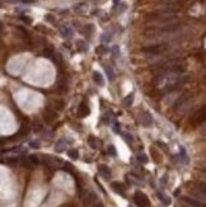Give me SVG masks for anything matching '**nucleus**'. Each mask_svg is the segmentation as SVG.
I'll return each mask as SVG.
<instances>
[{
    "mask_svg": "<svg viewBox=\"0 0 206 207\" xmlns=\"http://www.w3.org/2000/svg\"><path fill=\"white\" fill-rule=\"evenodd\" d=\"M187 82V76L184 74V69L177 65L174 61L168 62L160 70L156 76V85L163 93H173L179 89Z\"/></svg>",
    "mask_w": 206,
    "mask_h": 207,
    "instance_id": "nucleus-1",
    "label": "nucleus"
},
{
    "mask_svg": "<svg viewBox=\"0 0 206 207\" xmlns=\"http://www.w3.org/2000/svg\"><path fill=\"white\" fill-rule=\"evenodd\" d=\"M167 50V45L164 43H156V45H150V46H146L142 48V52H144L145 56H149V57H152V56H159L164 54Z\"/></svg>",
    "mask_w": 206,
    "mask_h": 207,
    "instance_id": "nucleus-2",
    "label": "nucleus"
},
{
    "mask_svg": "<svg viewBox=\"0 0 206 207\" xmlns=\"http://www.w3.org/2000/svg\"><path fill=\"white\" fill-rule=\"evenodd\" d=\"M80 196H82V201L85 205V207H92L98 203V196L94 193L93 191H90V189L83 191Z\"/></svg>",
    "mask_w": 206,
    "mask_h": 207,
    "instance_id": "nucleus-3",
    "label": "nucleus"
},
{
    "mask_svg": "<svg viewBox=\"0 0 206 207\" xmlns=\"http://www.w3.org/2000/svg\"><path fill=\"white\" fill-rule=\"evenodd\" d=\"M134 202H135V205L138 206V207H149V205H150L148 197H146V196L142 193V192H140V191L135 192V194H134Z\"/></svg>",
    "mask_w": 206,
    "mask_h": 207,
    "instance_id": "nucleus-4",
    "label": "nucleus"
},
{
    "mask_svg": "<svg viewBox=\"0 0 206 207\" xmlns=\"http://www.w3.org/2000/svg\"><path fill=\"white\" fill-rule=\"evenodd\" d=\"M42 158H43L42 161L46 164L47 167H50V168H56V167L64 165L62 160L59 159V158H54V156H51V155H43Z\"/></svg>",
    "mask_w": 206,
    "mask_h": 207,
    "instance_id": "nucleus-5",
    "label": "nucleus"
},
{
    "mask_svg": "<svg viewBox=\"0 0 206 207\" xmlns=\"http://www.w3.org/2000/svg\"><path fill=\"white\" fill-rule=\"evenodd\" d=\"M138 120L142 126H145V127H149V126L153 125V117L149 112H141V113L138 116Z\"/></svg>",
    "mask_w": 206,
    "mask_h": 207,
    "instance_id": "nucleus-6",
    "label": "nucleus"
},
{
    "mask_svg": "<svg viewBox=\"0 0 206 207\" xmlns=\"http://www.w3.org/2000/svg\"><path fill=\"white\" fill-rule=\"evenodd\" d=\"M98 173L101 177L104 178L106 181L111 179V177H112V171H111V169L107 165H104V164H99L98 165Z\"/></svg>",
    "mask_w": 206,
    "mask_h": 207,
    "instance_id": "nucleus-7",
    "label": "nucleus"
},
{
    "mask_svg": "<svg viewBox=\"0 0 206 207\" xmlns=\"http://www.w3.org/2000/svg\"><path fill=\"white\" fill-rule=\"evenodd\" d=\"M90 114V109H89V106L85 103V102H82V103L79 104L78 107V116L82 118L84 117H88V116Z\"/></svg>",
    "mask_w": 206,
    "mask_h": 207,
    "instance_id": "nucleus-8",
    "label": "nucleus"
},
{
    "mask_svg": "<svg viewBox=\"0 0 206 207\" xmlns=\"http://www.w3.org/2000/svg\"><path fill=\"white\" fill-rule=\"evenodd\" d=\"M43 118H45V121H46V123L51 125V123H54L55 120L57 118V114H56V112H54L47 108V109L43 112Z\"/></svg>",
    "mask_w": 206,
    "mask_h": 207,
    "instance_id": "nucleus-9",
    "label": "nucleus"
},
{
    "mask_svg": "<svg viewBox=\"0 0 206 207\" xmlns=\"http://www.w3.org/2000/svg\"><path fill=\"white\" fill-rule=\"evenodd\" d=\"M183 202L190 207H206V205L204 202L198 201V199H196V198H191V197H183Z\"/></svg>",
    "mask_w": 206,
    "mask_h": 207,
    "instance_id": "nucleus-10",
    "label": "nucleus"
},
{
    "mask_svg": "<svg viewBox=\"0 0 206 207\" xmlns=\"http://www.w3.org/2000/svg\"><path fill=\"white\" fill-rule=\"evenodd\" d=\"M111 188L113 189V192L115 193H117V194H120V196H125V185L120 183V182H113L112 184H111Z\"/></svg>",
    "mask_w": 206,
    "mask_h": 207,
    "instance_id": "nucleus-11",
    "label": "nucleus"
},
{
    "mask_svg": "<svg viewBox=\"0 0 206 207\" xmlns=\"http://www.w3.org/2000/svg\"><path fill=\"white\" fill-rule=\"evenodd\" d=\"M60 33H61L62 38H71L73 34H74V32H73V28L71 27H68V26L61 27L60 28Z\"/></svg>",
    "mask_w": 206,
    "mask_h": 207,
    "instance_id": "nucleus-12",
    "label": "nucleus"
},
{
    "mask_svg": "<svg viewBox=\"0 0 206 207\" xmlns=\"http://www.w3.org/2000/svg\"><path fill=\"white\" fill-rule=\"evenodd\" d=\"M93 80L98 86H104V79H103V75L101 72L94 71L93 72Z\"/></svg>",
    "mask_w": 206,
    "mask_h": 207,
    "instance_id": "nucleus-13",
    "label": "nucleus"
},
{
    "mask_svg": "<svg viewBox=\"0 0 206 207\" xmlns=\"http://www.w3.org/2000/svg\"><path fill=\"white\" fill-rule=\"evenodd\" d=\"M65 149H66V140L65 139H60L55 144V151L56 153H62V151H65Z\"/></svg>",
    "mask_w": 206,
    "mask_h": 207,
    "instance_id": "nucleus-14",
    "label": "nucleus"
},
{
    "mask_svg": "<svg viewBox=\"0 0 206 207\" xmlns=\"http://www.w3.org/2000/svg\"><path fill=\"white\" fill-rule=\"evenodd\" d=\"M195 118H196L197 122H205L206 121V108L198 112V113L195 116Z\"/></svg>",
    "mask_w": 206,
    "mask_h": 207,
    "instance_id": "nucleus-15",
    "label": "nucleus"
},
{
    "mask_svg": "<svg viewBox=\"0 0 206 207\" xmlns=\"http://www.w3.org/2000/svg\"><path fill=\"white\" fill-rule=\"evenodd\" d=\"M76 46H78V50L80 52H87L88 51V45H87L83 40H79L78 42H76Z\"/></svg>",
    "mask_w": 206,
    "mask_h": 207,
    "instance_id": "nucleus-16",
    "label": "nucleus"
},
{
    "mask_svg": "<svg viewBox=\"0 0 206 207\" xmlns=\"http://www.w3.org/2000/svg\"><path fill=\"white\" fill-rule=\"evenodd\" d=\"M156 196H158V198L160 199V201H162L164 205L165 206H168V205H170V198L169 197H167L165 194H163L162 192H158V193H156Z\"/></svg>",
    "mask_w": 206,
    "mask_h": 207,
    "instance_id": "nucleus-17",
    "label": "nucleus"
},
{
    "mask_svg": "<svg viewBox=\"0 0 206 207\" xmlns=\"http://www.w3.org/2000/svg\"><path fill=\"white\" fill-rule=\"evenodd\" d=\"M132 103H134V93H130L125 98V100H124V104H125V107H131L132 106Z\"/></svg>",
    "mask_w": 206,
    "mask_h": 207,
    "instance_id": "nucleus-18",
    "label": "nucleus"
},
{
    "mask_svg": "<svg viewBox=\"0 0 206 207\" xmlns=\"http://www.w3.org/2000/svg\"><path fill=\"white\" fill-rule=\"evenodd\" d=\"M104 70H106V74H107L108 79H110L111 82H113L115 78H116V75H115V71H113V69L111 68V66H106V68H104Z\"/></svg>",
    "mask_w": 206,
    "mask_h": 207,
    "instance_id": "nucleus-19",
    "label": "nucleus"
},
{
    "mask_svg": "<svg viewBox=\"0 0 206 207\" xmlns=\"http://www.w3.org/2000/svg\"><path fill=\"white\" fill-rule=\"evenodd\" d=\"M68 156L73 160H76L79 158V151L76 149H69L68 150Z\"/></svg>",
    "mask_w": 206,
    "mask_h": 207,
    "instance_id": "nucleus-20",
    "label": "nucleus"
},
{
    "mask_svg": "<svg viewBox=\"0 0 206 207\" xmlns=\"http://www.w3.org/2000/svg\"><path fill=\"white\" fill-rule=\"evenodd\" d=\"M28 135V127H26V126H22V127L19 128V132L18 134H15L17 137H24V136Z\"/></svg>",
    "mask_w": 206,
    "mask_h": 207,
    "instance_id": "nucleus-21",
    "label": "nucleus"
},
{
    "mask_svg": "<svg viewBox=\"0 0 206 207\" xmlns=\"http://www.w3.org/2000/svg\"><path fill=\"white\" fill-rule=\"evenodd\" d=\"M138 160H139V163H141V164H146L149 161L146 154H144V153H139L138 154Z\"/></svg>",
    "mask_w": 206,
    "mask_h": 207,
    "instance_id": "nucleus-22",
    "label": "nucleus"
},
{
    "mask_svg": "<svg viewBox=\"0 0 206 207\" xmlns=\"http://www.w3.org/2000/svg\"><path fill=\"white\" fill-rule=\"evenodd\" d=\"M28 159H29L31 163H32V165H38V164L41 163L40 158H38L37 155H29V156H28Z\"/></svg>",
    "mask_w": 206,
    "mask_h": 207,
    "instance_id": "nucleus-23",
    "label": "nucleus"
},
{
    "mask_svg": "<svg viewBox=\"0 0 206 207\" xmlns=\"http://www.w3.org/2000/svg\"><path fill=\"white\" fill-rule=\"evenodd\" d=\"M122 137H124V140L125 141H126L127 144H132V141H134V139H132V135L131 134H127V132H124V134H122Z\"/></svg>",
    "mask_w": 206,
    "mask_h": 207,
    "instance_id": "nucleus-24",
    "label": "nucleus"
},
{
    "mask_svg": "<svg viewBox=\"0 0 206 207\" xmlns=\"http://www.w3.org/2000/svg\"><path fill=\"white\" fill-rule=\"evenodd\" d=\"M111 40H112V36H111V33H103L102 37H101V41L104 42V43H108Z\"/></svg>",
    "mask_w": 206,
    "mask_h": 207,
    "instance_id": "nucleus-25",
    "label": "nucleus"
},
{
    "mask_svg": "<svg viewBox=\"0 0 206 207\" xmlns=\"http://www.w3.org/2000/svg\"><path fill=\"white\" fill-rule=\"evenodd\" d=\"M179 158H181V160H182L183 163H187L188 158H187V155H186V151H184L183 147H181V150H179Z\"/></svg>",
    "mask_w": 206,
    "mask_h": 207,
    "instance_id": "nucleus-26",
    "label": "nucleus"
},
{
    "mask_svg": "<svg viewBox=\"0 0 206 207\" xmlns=\"http://www.w3.org/2000/svg\"><path fill=\"white\" fill-rule=\"evenodd\" d=\"M196 189L197 191H200L201 193H204L206 196V183H198L196 185Z\"/></svg>",
    "mask_w": 206,
    "mask_h": 207,
    "instance_id": "nucleus-27",
    "label": "nucleus"
},
{
    "mask_svg": "<svg viewBox=\"0 0 206 207\" xmlns=\"http://www.w3.org/2000/svg\"><path fill=\"white\" fill-rule=\"evenodd\" d=\"M107 154L111 156H116V149H115L113 145H110L107 147Z\"/></svg>",
    "mask_w": 206,
    "mask_h": 207,
    "instance_id": "nucleus-28",
    "label": "nucleus"
},
{
    "mask_svg": "<svg viewBox=\"0 0 206 207\" xmlns=\"http://www.w3.org/2000/svg\"><path fill=\"white\" fill-rule=\"evenodd\" d=\"M88 144L90 145V147L92 149H97V144H96V139L93 137V136H90V137L88 139Z\"/></svg>",
    "mask_w": 206,
    "mask_h": 207,
    "instance_id": "nucleus-29",
    "label": "nucleus"
},
{
    "mask_svg": "<svg viewBox=\"0 0 206 207\" xmlns=\"http://www.w3.org/2000/svg\"><path fill=\"white\" fill-rule=\"evenodd\" d=\"M83 9H85V5L84 4H79V5H75L74 6V10H75V12H78V13L83 12Z\"/></svg>",
    "mask_w": 206,
    "mask_h": 207,
    "instance_id": "nucleus-30",
    "label": "nucleus"
},
{
    "mask_svg": "<svg viewBox=\"0 0 206 207\" xmlns=\"http://www.w3.org/2000/svg\"><path fill=\"white\" fill-rule=\"evenodd\" d=\"M93 31H94V27L92 26V24H89V26H87V27H85V33H87V36L92 33Z\"/></svg>",
    "mask_w": 206,
    "mask_h": 207,
    "instance_id": "nucleus-31",
    "label": "nucleus"
},
{
    "mask_svg": "<svg viewBox=\"0 0 206 207\" xmlns=\"http://www.w3.org/2000/svg\"><path fill=\"white\" fill-rule=\"evenodd\" d=\"M112 54H113V56H120V48H118L117 46H113L112 47Z\"/></svg>",
    "mask_w": 206,
    "mask_h": 207,
    "instance_id": "nucleus-32",
    "label": "nucleus"
},
{
    "mask_svg": "<svg viewBox=\"0 0 206 207\" xmlns=\"http://www.w3.org/2000/svg\"><path fill=\"white\" fill-rule=\"evenodd\" d=\"M106 51H108V48H104V46H101L99 48H97V52H99V54H103Z\"/></svg>",
    "mask_w": 206,
    "mask_h": 207,
    "instance_id": "nucleus-33",
    "label": "nucleus"
},
{
    "mask_svg": "<svg viewBox=\"0 0 206 207\" xmlns=\"http://www.w3.org/2000/svg\"><path fill=\"white\" fill-rule=\"evenodd\" d=\"M31 146L34 147V149H38V147H40V144L36 142V141H33V142H31Z\"/></svg>",
    "mask_w": 206,
    "mask_h": 207,
    "instance_id": "nucleus-34",
    "label": "nucleus"
},
{
    "mask_svg": "<svg viewBox=\"0 0 206 207\" xmlns=\"http://www.w3.org/2000/svg\"><path fill=\"white\" fill-rule=\"evenodd\" d=\"M23 3H34V0H22Z\"/></svg>",
    "mask_w": 206,
    "mask_h": 207,
    "instance_id": "nucleus-35",
    "label": "nucleus"
},
{
    "mask_svg": "<svg viewBox=\"0 0 206 207\" xmlns=\"http://www.w3.org/2000/svg\"><path fill=\"white\" fill-rule=\"evenodd\" d=\"M121 1V0H113V4H115V6H116L117 4H118V3H120Z\"/></svg>",
    "mask_w": 206,
    "mask_h": 207,
    "instance_id": "nucleus-36",
    "label": "nucleus"
},
{
    "mask_svg": "<svg viewBox=\"0 0 206 207\" xmlns=\"http://www.w3.org/2000/svg\"><path fill=\"white\" fill-rule=\"evenodd\" d=\"M92 207H103L102 205H101V203L98 202V203H97V205H94V206H92Z\"/></svg>",
    "mask_w": 206,
    "mask_h": 207,
    "instance_id": "nucleus-37",
    "label": "nucleus"
},
{
    "mask_svg": "<svg viewBox=\"0 0 206 207\" xmlns=\"http://www.w3.org/2000/svg\"><path fill=\"white\" fill-rule=\"evenodd\" d=\"M204 173H206V168H205V169H204Z\"/></svg>",
    "mask_w": 206,
    "mask_h": 207,
    "instance_id": "nucleus-38",
    "label": "nucleus"
}]
</instances>
